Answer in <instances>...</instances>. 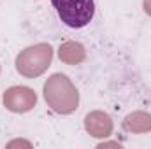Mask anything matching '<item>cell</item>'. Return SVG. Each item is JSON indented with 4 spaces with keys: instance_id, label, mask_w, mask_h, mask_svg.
I'll return each instance as SVG.
<instances>
[{
    "instance_id": "cell-1",
    "label": "cell",
    "mask_w": 151,
    "mask_h": 149,
    "mask_svg": "<svg viewBox=\"0 0 151 149\" xmlns=\"http://www.w3.org/2000/svg\"><path fill=\"white\" fill-rule=\"evenodd\" d=\"M51 4L62 23L74 30L88 27L95 16L93 0H51Z\"/></svg>"
}]
</instances>
